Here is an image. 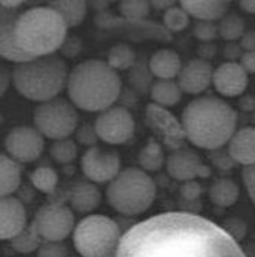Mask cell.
<instances>
[{"mask_svg": "<svg viewBox=\"0 0 255 257\" xmlns=\"http://www.w3.org/2000/svg\"><path fill=\"white\" fill-rule=\"evenodd\" d=\"M116 257H247L225 228L188 212H165L123 234Z\"/></svg>", "mask_w": 255, "mask_h": 257, "instance_id": "6da1fadb", "label": "cell"}, {"mask_svg": "<svg viewBox=\"0 0 255 257\" xmlns=\"http://www.w3.org/2000/svg\"><path fill=\"white\" fill-rule=\"evenodd\" d=\"M180 123L186 140L196 148L217 151L236 132L237 114L225 100L205 96L187 104Z\"/></svg>", "mask_w": 255, "mask_h": 257, "instance_id": "7a4b0ae2", "label": "cell"}, {"mask_svg": "<svg viewBox=\"0 0 255 257\" xmlns=\"http://www.w3.org/2000/svg\"><path fill=\"white\" fill-rule=\"evenodd\" d=\"M66 88L74 107L103 112L120 97L122 79L105 60L88 59L70 71Z\"/></svg>", "mask_w": 255, "mask_h": 257, "instance_id": "3957f363", "label": "cell"}, {"mask_svg": "<svg viewBox=\"0 0 255 257\" xmlns=\"http://www.w3.org/2000/svg\"><path fill=\"white\" fill-rule=\"evenodd\" d=\"M67 25L49 6L21 13L14 24L17 44L30 58L55 55L67 37Z\"/></svg>", "mask_w": 255, "mask_h": 257, "instance_id": "277c9868", "label": "cell"}, {"mask_svg": "<svg viewBox=\"0 0 255 257\" xmlns=\"http://www.w3.org/2000/svg\"><path fill=\"white\" fill-rule=\"evenodd\" d=\"M69 67L58 55L40 56L15 64L11 82L25 99L45 103L56 99L67 85Z\"/></svg>", "mask_w": 255, "mask_h": 257, "instance_id": "5b68a950", "label": "cell"}, {"mask_svg": "<svg viewBox=\"0 0 255 257\" xmlns=\"http://www.w3.org/2000/svg\"><path fill=\"white\" fill-rule=\"evenodd\" d=\"M156 183L143 170L124 168L109 182L107 200L109 205L124 216H137L146 212L156 200Z\"/></svg>", "mask_w": 255, "mask_h": 257, "instance_id": "8992f818", "label": "cell"}, {"mask_svg": "<svg viewBox=\"0 0 255 257\" xmlns=\"http://www.w3.org/2000/svg\"><path fill=\"white\" fill-rule=\"evenodd\" d=\"M122 237L113 219L89 215L74 228V246L82 257H116Z\"/></svg>", "mask_w": 255, "mask_h": 257, "instance_id": "52a82bcc", "label": "cell"}, {"mask_svg": "<svg viewBox=\"0 0 255 257\" xmlns=\"http://www.w3.org/2000/svg\"><path fill=\"white\" fill-rule=\"evenodd\" d=\"M33 122L44 139L58 141L69 139L75 133L78 127V114L73 103L56 97L36 107Z\"/></svg>", "mask_w": 255, "mask_h": 257, "instance_id": "ba28073f", "label": "cell"}, {"mask_svg": "<svg viewBox=\"0 0 255 257\" xmlns=\"http://www.w3.org/2000/svg\"><path fill=\"white\" fill-rule=\"evenodd\" d=\"M75 216L64 204H47L36 213L32 226L43 241L62 242L73 232Z\"/></svg>", "mask_w": 255, "mask_h": 257, "instance_id": "9c48e42d", "label": "cell"}, {"mask_svg": "<svg viewBox=\"0 0 255 257\" xmlns=\"http://www.w3.org/2000/svg\"><path fill=\"white\" fill-rule=\"evenodd\" d=\"M98 140L111 145H122L133 139L135 133V120L131 112L124 107L113 105L105 109L94 123Z\"/></svg>", "mask_w": 255, "mask_h": 257, "instance_id": "30bf717a", "label": "cell"}, {"mask_svg": "<svg viewBox=\"0 0 255 257\" xmlns=\"http://www.w3.org/2000/svg\"><path fill=\"white\" fill-rule=\"evenodd\" d=\"M44 147V137L32 126H17L11 128L5 140L7 156L20 164L37 160L43 154Z\"/></svg>", "mask_w": 255, "mask_h": 257, "instance_id": "8fae6325", "label": "cell"}, {"mask_svg": "<svg viewBox=\"0 0 255 257\" xmlns=\"http://www.w3.org/2000/svg\"><path fill=\"white\" fill-rule=\"evenodd\" d=\"M146 123L157 134L158 139L172 151L182 148L186 140L182 123L177 120L167 108H162L156 104H149L146 107Z\"/></svg>", "mask_w": 255, "mask_h": 257, "instance_id": "7c38bea8", "label": "cell"}, {"mask_svg": "<svg viewBox=\"0 0 255 257\" xmlns=\"http://www.w3.org/2000/svg\"><path fill=\"white\" fill-rule=\"evenodd\" d=\"M81 166L92 183L111 182L120 171V158L112 151L93 147L85 152Z\"/></svg>", "mask_w": 255, "mask_h": 257, "instance_id": "4fadbf2b", "label": "cell"}, {"mask_svg": "<svg viewBox=\"0 0 255 257\" xmlns=\"http://www.w3.org/2000/svg\"><path fill=\"white\" fill-rule=\"evenodd\" d=\"M168 174L176 181H195V178H207L210 168L203 164L201 158L190 149L180 148L173 151L167 159Z\"/></svg>", "mask_w": 255, "mask_h": 257, "instance_id": "5bb4252c", "label": "cell"}, {"mask_svg": "<svg viewBox=\"0 0 255 257\" xmlns=\"http://www.w3.org/2000/svg\"><path fill=\"white\" fill-rule=\"evenodd\" d=\"M213 71L214 70L207 60L201 58L191 59L186 64H182L176 82L184 93L199 94L210 86Z\"/></svg>", "mask_w": 255, "mask_h": 257, "instance_id": "9a60e30c", "label": "cell"}, {"mask_svg": "<svg viewBox=\"0 0 255 257\" xmlns=\"http://www.w3.org/2000/svg\"><path fill=\"white\" fill-rule=\"evenodd\" d=\"M211 84L224 97H236L244 93L248 85V74L239 62H225L213 71Z\"/></svg>", "mask_w": 255, "mask_h": 257, "instance_id": "2e32d148", "label": "cell"}, {"mask_svg": "<svg viewBox=\"0 0 255 257\" xmlns=\"http://www.w3.org/2000/svg\"><path fill=\"white\" fill-rule=\"evenodd\" d=\"M28 226L26 209L14 196L0 198V239H13Z\"/></svg>", "mask_w": 255, "mask_h": 257, "instance_id": "e0dca14e", "label": "cell"}, {"mask_svg": "<svg viewBox=\"0 0 255 257\" xmlns=\"http://www.w3.org/2000/svg\"><path fill=\"white\" fill-rule=\"evenodd\" d=\"M0 11V58L9 60L11 63L20 64L33 59L21 50L14 35V24L18 14L14 11Z\"/></svg>", "mask_w": 255, "mask_h": 257, "instance_id": "ac0fdd59", "label": "cell"}, {"mask_svg": "<svg viewBox=\"0 0 255 257\" xmlns=\"http://www.w3.org/2000/svg\"><path fill=\"white\" fill-rule=\"evenodd\" d=\"M228 155L233 163L243 167L255 164V127L245 126L236 130L228 143Z\"/></svg>", "mask_w": 255, "mask_h": 257, "instance_id": "d6986e66", "label": "cell"}, {"mask_svg": "<svg viewBox=\"0 0 255 257\" xmlns=\"http://www.w3.org/2000/svg\"><path fill=\"white\" fill-rule=\"evenodd\" d=\"M179 5L187 14L195 20L216 22L225 17L231 3L224 0H183Z\"/></svg>", "mask_w": 255, "mask_h": 257, "instance_id": "ffe728a7", "label": "cell"}, {"mask_svg": "<svg viewBox=\"0 0 255 257\" xmlns=\"http://www.w3.org/2000/svg\"><path fill=\"white\" fill-rule=\"evenodd\" d=\"M149 69L157 79H175L182 69V60L177 52L164 48L153 54Z\"/></svg>", "mask_w": 255, "mask_h": 257, "instance_id": "44dd1931", "label": "cell"}, {"mask_svg": "<svg viewBox=\"0 0 255 257\" xmlns=\"http://www.w3.org/2000/svg\"><path fill=\"white\" fill-rule=\"evenodd\" d=\"M101 192L92 182H78L70 193V204L73 209L81 213H89L101 203Z\"/></svg>", "mask_w": 255, "mask_h": 257, "instance_id": "7402d4cb", "label": "cell"}, {"mask_svg": "<svg viewBox=\"0 0 255 257\" xmlns=\"http://www.w3.org/2000/svg\"><path fill=\"white\" fill-rule=\"evenodd\" d=\"M22 171L20 163L10 156L0 154V198L14 194L21 185Z\"/></svg>", "mask_w": 255, "mask_h": 257, "instance_id": "603a6c76", "label": "cell"}, {"mask_svg": "<svg viewBox=\"0 0 255 257\" xmlns=\"http://www.w3.org/2000/svg\"><path fill=\"white\" fill-rule=\"evenodd\" d=\"M62 17L67 28H75L84 22L88 13V3L82 0H55L48 5Z\"/></svg>", "mask_w": 255, "mask_h": 257, "instance_id": "cb8c5ba5", "label": "cell"}, {"mask_svg": "<svg viewBox=\"0 0 255 257\" xmlns=\"http://www.w3.org/2000/svg\"><path fill=\"white\" fill-rule=\"evenodd\" d=\"M182 89L175 79H157L150 89L153 104L162 108L173 107L182 99Z\"/></svg>", "mask_w": 255, "mask_h": 257, "instance_id": "d4e9b609", "label": "cell"}, {"mask_svg": "<svg viewBox=\"0 0 255 257\" xmlns=\"http://www.w3.org/2000/svg\"><path fill=\"white\" fill-rule=\"evenodd\" d=\"M209 197L217 207H232L239 198V186L232 179L221 178L210 186Z\"/></svg>", "mask_w": 255, "mask_h": 257, "instance_id": "484cf974", "label": "cell"}, {"mask_svg": "<svg viewBox=\"0 0 255 257\" xmlns=\"http://www.w3.org/2000/svg\"><path fill=\"white\" fill-rule=\"evenodd\" d=\"M138 162L141 166V170L145 173L147 171H157L162 167V164L165 162L162 147L156 140H150L149 143L142 148L138 156Z\"/></svg>", "mask_w": 255, "mask_h": 257, "instance_id": "4316f807", "label": "cell"}, {"mask_svg": "<svg viewBox=\"0 0 255 257\" xmlns=\"http://www.w3.org/2000/svg\"><path fill=\"white\" fill-rule=\"evenodd\" d=\"M107 63L115 71H123V70L131 69L135 64V52L127 44L113 45L108 52Z\"/></svg>", "mask_w": 255, "mask_h": 257, "instance_id": "83f0119b", "label": "cell"}, {"mask_svg": "<svg viewBox=\"0 0 255 257\" xmlns=\"http://www.w3.org/2000/svg\"><path fill=\"white\" fill-rule=\"evenodd\" d=\"M41 242H43V239L39 237V234L36 232L35 227L30 223L17 237L11 239V246L14 247L17 252L26 254V253L37 252Z\"/></svg>", "mask_w": 255, "mask_h": 257, "instance_id": "f1b7e54d", "label": "cell"}, {"mask_svg": "<svg viewBox=\"0 0 255 257\" xmlns=\"http://www.w3.org/2000/svg\"><path fill=\"white\" fill-rule=\"evenodd\" d=\"M30 181L39 192L51 194L55 192V189L59 182V177L55 170L51 167H39L30 174Z\"/></svg>", "mask_w": 255, "mask_h": 257, "instance_id": "f546056e", "label": "cell"}, {"mask_svg": "<svg viewBox=\"0 0 255 257\" xmlns=\"http://www.w3.org/2000/svg\"><path fill=\"white\" fill-rule=\"evenodd\" d=\"M217 28H218V36L226 41H235L240 39L245 32L244 21L236 14H226L224 18H221Z\"/></svg>", "mask_w": 255, "mask_h": 257, "instance_id": "4dcf8cb0", "label": "cell"}, {"mask_svg": "<svg viewBox=\"0 0 255 257\" xmlns=\"http://www.w3.org/2000/svg\"><path fill=\"white\" fill-rule=\"evenodd\" d=\"M78 154V147L75 141L70 139L58 140L54 141V144L49 148V155L54 159L56 163L60 164H69L77 158Z\"/></svg>", "mask_w": 255, "mask_h": 257, "instance_id": "1f68e13d", "label": "cell"}, {"mask_svg": "<svg viewBox=\"0 0 255 257\" xmlns=\"http://www.w3.org/2000/svg\"><path fill=\"white\" fill-rule=\"evenodd\" d=\"M119 11L127 21L138 22L145 20L149 15L150 3L145 0H126L119 5Z\"/></svg>", "mask_w": 255, "mask_h": 257, "instance_id": "d6a6232c", "label": "cell"}, {"mask_svg": "<svg viewBox=\"0 0 255 257\" xmlns=\"http://www.w3.org/2000/svg\"><path fill=\"white\" fill-rule=\"evenodd\" d=\"M164 25L169 32H182L190 24V15L183 10L180 5L173 6L164 13Z\"/></svg>", "mask_w": 255, "mask_h": 257, "instance_id": "836d02e7", "label": "cell"}, {"mask_svg": "<svg viewBox=\"0 0 255 257\" xmlns=\"http://www.w3.org/2000/svg\"><path fill=\"white\" fill-rule=\"evenodd\" d=\"M194 36L202 43H210L218 36V28L216 22L198 21L194 26Z\"/></svg>", "mask_w": 255, "mask_h": 257, "instance_id": "e575fe53", "label": "cell"}, {"mask_svg": "<svg viewBox=\"0 0 255 257\" xmlns=\"http://www.w3.org/2000/svg\"><path fill=\"white\" fill-rule=\"evenodd\" d=\"M69 250L62 242L43 241L37 249V257H67Z\"/></svg>", "mask_w": 255, "mask_h": 257, "instance_id": "d590c367", "label": "cell"}, {"mask_svg": "<svg viewBox=\"0 0 255 257\" xmlns=\"http://www.w3.org/2000/svg\"><path fill=\"white\" fill-rule=\"evenodd\" d=\"M75 132H77V141H79L82 145H89L93 148V145L97 143L98 136L96 133V128L92 124H84Z\"/></svg>", "mask_w": 255, "mask_h": 257, "instance_id": "8d00e7d4", "label": "cell"}, {"mask_svg": "<svg viewBox=\"0 0 255 257\" xmlns=\"http://www.w3.org/2000/svg\"><path fill=\"white\" fill-rule=\"evenodd\" d=\"M201 193L202 186L196 181H187V182L183 183L182 188H180V196L187 201H194L196 198H199Z\"/></svg>", "mask_w": 255, "mask_h": 257, "instance_id": "74e56055", "label": "cell"}, {"mask_svg": "<svg viewBox=\"0 0 255 257\" xmlns=\"http://www.w3.org/2000/svg\"><path fill=\"white\" fill-rule=\"evenodd\" d=\"M243 182L248 193V197L255 204V164L243 167Z\"/></svg>", "mask_w": 255, "mask_h": 257, "instance_id": "f35d334b", "label": "cell"}, {"mask_svg": "<svg viewBox=\"0 0 255 257\" xmlns=\"http://www.w3.org/2000/svg\"><path fill=\"white\" fill-rule=\"evenodd\" d=\"M62 54L69 56V58H74L79 54L81 51V41L78 37H66L63 45L60 47Z\"/></svg>", "mask_w": 255, "mask_h": 257, "instance_id": "ab89813d", "label": "cell"}, {"mask_svg": "<svg viewBox=\"0 0 255 257\" xmlns=\"http://www.w3.org/2000/svg\"><path fill=\"white\" fill-rule=\"evenodd\" d=\"M239 64L247 74H255V51L243 52L240 60H239Z\"/></svg>", "mask_w": 255, "mask_h": 257, "instance_id": "60d3db41", "label": "cell"}, {"mask_svg": "<svg viewBox=\"0 0 255 257\" xmlns=\"http://www.w3.org/2000/svg\"><path fill=\"white\" fill-rule=\"evenodd\" d=\"M240 48L244 52L255 51V30L244 32V35L240 37Z\"/></svg>", "mask_w": 255, "mask_h": 257, "instance_id": "b9f144b4", "label": "cell"}, {"mask_svg": "<svg viewBox=\"0 0 255 257\" xmlns=\"http://www.w3.org/2000/svg\"><path fill=\"white\" fill-rule=\"evenodd\" d=\"M11 85V73L9 69L0 66V97H3Z\"/></svg>", "mask_w": 255, "mask_h": 257, "instance_id": "7bdbcfd3", "label": "cell"}, {"mask_svg": "<svg viewBox=\"0 0 255 257\" xmlns=\"http://www.w3.org/2000/svg\"><path fill=\"white\" fill-rule=\"evenodd\" d=\"M224 55H225L226 58H228V62H236L235 59H240L241 56V52H240V47H236L235 44H232L229 43V45L226 47L225 51H224Z\"/></svg>", "mask_w": 255, "mask_h": 257, "instance_id": "ee69618b", "label": "cell"}, {"mask_svg": "<svg viewBox=\"0 0 255 257\" xmlns=\"http://www.w3.org/2000/svg\"><path fill=\"white\" fill-rule=\"evenodd\" d=\"M149 3H150V7H154L156 10H162L164 13L176 5L172 0H153V2H149Z\"/></svg>", "mask_w": 255, "mask_h": 257, "instance_id": "f6af8a7d", "label": "cell"}, {"mask_svg": "<svg viewBox=\"0 0 255 257\" xmlns=\"http://www.w3.org/2000/svg\"><path fill=\"white\" fill-rule=\"evenodd\" d=\"M21 6H24V2H21V0H3V2H0V9L6 11H17Z\"/></svg>", "mask_w": 255, "mask_h": 257, "instance_id": "bcb514c9", "label": "cell"}, {"mask_svg": "<svg viewBox=\"0 0 255 257\" xmlns=\"http://www.w3.org/2000/svg\"><path fill=\"white\" fill-rule=\"evenodd\" d=\"M239 6L245 13L255 15V0H241V2H239Z\"/></svg>", "mask_w": 255, "mask_h": 257, "instance_id": "7dc6e473", "label": "cell"}, {"mask_svg": "<svg viewBox=\"0 0 255 257\" xmlns=\"http://www.w3.org/2000/svg\"><path fill=\"white\" fill-rule=\"evenodd\" d=\"M90 5L93 6L94 9H97V10H105L107 7H108V2H93V3H90Z\"/></svg>", "mask_w": 255, "mask_h": 257, "instance_id": "c3c4849f", "label": "cell"}, {"mask_svg": "<svg viewBox=\"0 0 255 257\" xmlns=\"http://www.w3.org/2000/svg\"><path fill=\"white\" fill-rule=\"evenodd\" d=\"M0 11H2V9H0Z\"/></svg>", "mask_w": 255, "mask_h": 257, "instance_id": "681fc988", "label": "cell"}]
</instances>
